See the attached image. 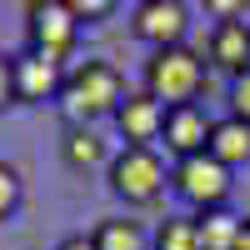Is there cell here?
<instances>
[{"mask_svg": "<svg viewBox=\"0 0 250 250\" xmlns=\"http://www.w3.org/2000/svg\"><path fill=\"white\" fill-rule=\"evenodd\" d=\"M195 220H200V250H235L240 220H235L230 210H205V215H195Z\"/></svg>", "mask_w": 250, "mask_h": 250, "instance_id": "obj_14", "label": "cell"}, {"mask_svg": "<svg viewBox=\"0 0 250 250\" xmlns=\"http://www.w3.org/2000/svg\"><path fill=\"white\" fill-rule=\"evenodd\" d=\"M25 15H30V50L55 55L65 65L75 50V35H80V20L70 15V5L65 0H35V5H25Z\"/></svg>", "mask_w": 250, "mask_h": 250, "instance_id": "obj_5", "label": "cell"}, {"mask_svg": "<svg viewBox=\"0 0 250 250\" xmlns=\"http://www.w3.org/2000/svg\"><path fill=\"white\" fill-rule=\"evenodd\" d=\"M205 90V60L190 45H170V50H155L145 60V95L160 100L165 110L175 105H195V95Z\"/></svg>", "mask_w": 250, "mask_h": 250, "instance_id": "obj_2", "label": "cell"}, {"mask_svg": "<svg viewBox=\"0 0 250 250\" xmlns=\"http://www.w3.org/2000/svg\"><path fill=\"white\" fill-rule=\"evenodd\" d=\"M235 250H250V220H240V240H235Z\"/></svg>", "mask_w": 250, "mask_h": 250, "instance_id": "obj_22", "label": "cell"}, {"mask_svg": "<svg viewBox=\"0 0 250 250\" xmlns=\"http://www.w3.org/2000/svg\"><path fill=\"white\" fill-rule=\"evenodd\" d=\"M15 100V80H10V55H0V110Z\"/></svg>", "mask_w": 250, "mask_h": 250, "instance_id": "obj_19", "label": "cell"}, {"mask_svg": "<svg viewBox=\"0 0 250 250\" xmlns=\"http://www.w3.org/2000/svg\"><path fill=\"white\" fill-rule=\"evenodd\" d=\"M210 10H215V15H240L245 5H235V0H215V5H210Z\"/></svg>", "mask_w": 250, "mask_h": 250, "instance_id": "obj_21", "label": "cell"}, {"mask_svg": "<svg viewBox=\"0 0 250 250\" xmlns=\"http://www.w3.org/2000/svg\"><path fill=\"white\" fill-rule=\"evenodd\" d=\"M65 65L55 55H40V50H20L10 55V80H15V100L25 105H45V100H60L65 90Z\"/></svg>", "mask_w": 250, "mask_h": 250, "instance_id": "obj_6", "label": "cell"}, {"mask_svg": "<svg viewBox=\"0 0 250 250\" xmlns=\"http://www.w3.org/2000/svg\"><path fill=\"white\" fill-rule=\"evenodd\" d=\"M60 105H65L70 125H90L100 115H115L125 105V80L110 60H80L65 75V90H60Z\"/></svg>", "mask_w": 250, "mask_h": 250, "instance_id": "obj_1", "label": "cell"}, {"mask_svg": "<svg viewBox=\"0 0 250 250\" xmlns=\"http://www.w3.org/2000/svg\"><path fill=\"white\" fill-rule=\"evenodd\" d=\"M20 210V170L0 160V220H10Z\"/></svg>", "mask_w": 250, "mask_h": 250, "instance_id": "obj_16", "label": "cell"}, {"mask_svg": "<svg viewBox=\"0 0 250 250\" xmlns=\"http://www.w3.org/2000/svg\"><path fill=\"white\" fill-rule=\"evenodd\" d=\"M210 125L215 120H205L200 105H175V110H165V150H170L175 160H190V155H205V145H210Z\"/></svg>", "mask_w": 250, "mask_h": 250, "instance_id": "obj_8", "label": "cell"}, {"mask_svg": "<svg viewBox=\"0 0 250 250\" xmlns=\"http://www.w3.org/2000/svg\"><path fill=\"white\" fill-rule=\"evenodd\" d=\"M130 30L155 50H170L185 45V30H190V10L180 0H140L135 15H130Z\"/></svg>", "mask_w": 250, "mask_h": 250, "instance_id": "obj_7", "label": "cell"}, {"mask_svg": "<svg viewBox=\"0 0 250 250\" xmlns=\"http://www.w3.org/2000/svg\"><path fill=\"white\" fill-rule=\"evenodd\" d=\"M55 250H95V235H65Z\"/></svg>", "mask_w": 250, "mask_h": 250, "instance_id": "obj_20", "label": "cell"}, {"mask_svg": "<svg viewBox=\"0 0 250 250\" xmlns=\"http://www.w3.org/2000/svg\"><path fill=\"white\" fill-rule=\"evenodd\" d=\"M165 160L150 150V145H125V150L110 160V190L125 205H155L165 190Z\"/></svg>", "mask_w": 250, "mask_h": 250, "instance_id": "obj_3", "label": "cell"}, {"mask_svg": "<svg viewBox=\"0 0 250 250\" xmlns=\"http://www.w3.org/2000/svg\"><path fill=\"white\" fill-rule=\"evenodd\" d=\"M95 250H150V235L140 220H100Z\"/></svg>", "mask_w": 250, "mask_h": 250, "instance_id": "obj_13", "label": "cell"}, {"mask_svg": "<svg viewBox=\"0 0 250 250\" xmlns=\"http://www.w3.org/2000/svg\"><path fill=\"white\" fill-rule=\"evenodd\" d=\"M205 155L220 160L225 170H230V165H245V160H250V125L235 120V115L215 120V125H210V145H205Z\"/></svg>", "mask_w": 250, "mask_h": 250, "instance_id": "obj_11", "label": "cell"}, {"mask_svg": "<svg viewBox=\"0 0 250 250\" xmlns=\"http://www.w3.org/2000/svg\"><path fill=\"white\" fill-rule=\"evenodd\" d=\"M210 60L230 75H245L250 70V25L245 20H220L215 35H210Z\"/></svg>", "mask_w": 250, "mask_h": 250, "instance_id": "obj_10", "label": "cell"}, {"mask_svg": "<svg viewBox=\"0 0 250 250\" xmlns=\"http://www.w3.org/2000/svg\"><path fill=\"white\" fill-rule=\"evenodd\" d=\"M65 5H70V15L80 20V25H95V20H105L115 5H110V0H65Z\"/></svg>", "mask_w": 250, "mask_h": 250, "instance_id": "obj_17", "label": "cell"}, {"mask_svg": "<svg viewBox=\"0 0 250 250\" xmlns=\"http://www.w3.org/2000/svg\"><path fill=\"white\" fill-rule=\"evenodd\" d=\"M230 115L250 125V70H245V75H235V85H230Z\"/></svg>", "mask_w": 250, "mask_h": 250, "instance_id": "obj_18", "label": "cell"}, {"mask_svg": "<svg viewBox=\"0 0 250 250\" xmlns=\"http://www.w3.org/2000/svg\"><path fill=\"white\" fill-rule=\"evenodd\" d=\"M115 125H120V140L125 145H150L165 130V105L150 100L145 90H135V95H125V105L115 110Z\"/></svg>", "mask_w": 250, "mask_h": 250, "instance_id": "obj_9", "label": "cell"}, {"mask_svg": "<svg viewBox=\"0 0 250 250\" xmlns=\"http://www.w3.org/2000/svg\"><path fill=\"white\" fill-rule=\"evenodd\" d=\"M170 185L180 190V200H190L195 210H220L225 195H230V170L210 155H190V160H175V175Z\"/></svg>", "mask_w": 250, "mask_h": 250, "instance_id": "obj_4", "label": "cell"}, {"mask_svg": "<svg viewBox=\"0 0 250 250\" xmlns=\"http://www.w3.org/2000/svg\"><path fill=\"white\" fill-rule=\"evenodd\" d=\"M60 155H65L70 170H90V165L105 160V140H100L90 125H70L65 140H60Z\"/></svg>", "mask_w": 250, "mask_h": 250, "instance_id": "obj_12", "label": "cell"}, {"mask_svg": "<svg viewBox=\"0 0 250 250\" xmlns=\"http://www.w3.org/2000/svg\"><path fill=\"white\" fill-rule=\"evenodd\" d=\"M155 250H200V220L195 215H170L160 220V230L150 235Z\"/></svg>", "mask_w": 250, "mask_h": 250, "instance_id": "obj_15", "label": "cell"}]
</instances>
